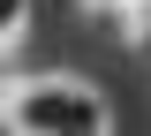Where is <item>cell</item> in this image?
Wrapping results in <instances>:
<instances>
[{
  "mask_svg": "<svg viewBox=\"0 0 151 136\" xmlns=\"http://www.w3.org/2000/svg\"><path fill=\"white\" fill-rule=\"evenodd\" d=\"M8 121L30 136L38 129L45 136H91V129H106V98L83 91V83H30V91L8 98Z\"/></svg>",
  "mask_w": 151,
  "mask_h": 136,
  "instance_id": "obj_1",
  "label": "cell"
},
{
  "mask_svg": "<svg viewBox=\"0 0 151 136\" xmlns=\"http://www.w3.org/2000/svg\"><path fill=\"white\" fill-rule=\"evenodd\" d=\"M15 23H23V0H0V38H15Z\"/></svg>",
  "mask_w": 151,
  "mask_h": 136,
  "instance_id": "obj_2",
  "label": "cell"
}]
</instances>
